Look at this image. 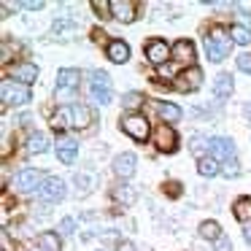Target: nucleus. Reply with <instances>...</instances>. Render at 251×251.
<instances>
[{"label": "nucleus", "instance_id": "f257e3e1", "mask_svg": "<svg viewBox=\"0 0 251 251\" xmlns=\"http://www.w3.org/2000/svg\"><path fill=\"white\" fill-rule=\"evenodd\" d=\"M89 100L98 105H108L114 100L111 92V76L105 71H92L89 73Z\"/></svg>", "mask_w": 251, "mask_h": 251}, {"label": "nucleus", "instance_id": "f03ea898", "mask_svg": "<svg viewBox=\"0 0 251 251\" xmlns=\"http://www.w3.org/2000/svg\"><path fill=\"white\" fill-rule=\"evenodd\" d=\"M229 49H232V38L222 27H216L211 35H205V54L211 62H222L229 54Z\"/></svg>", "mask_w": 251, "mask_h": 251}, {"label": "nucleus", "instance_id": "7ed1b4c3", "mask_svg": "<svg viewBox=\"0 0 251 251\" xmlns=\"http://www.w3.org/2000/svg\"><path fill=\"white\" fill-rule=\"evenodd\" d=\"M78 81H81V76H78L76 68H62V71L57 73V87H54L57 98L73 100L76 92H78Z\"/></svg>", "mask_w": 251, "mask_h": 251}, {"label": "nucleus", "instance_id": "20e7f679", "mask_svg": "<svg viewBox=\"0 0 251 251\" xmlns=\"http://www.w3.org/2000/svg\"><path fill=\"white\" fill-rule=\"evenodd\" d=\"M122 130H125L127 135L132 138V141H138V143H146L149 135H151L149 119H146L143 114H127L125 119H122Z\"/></svg>", "mask_w": 251, "mask_h": 251}, {"label": "nucleus", "instance_id": "39448f33", "mask_svg": "<svg viewBox=\"0 0 251 251\" xmlns=\"http://www.w3.org/2000/svg\"><path fill=\"white\" fill-rule=\"evenodd\" d=\"M0 95H3V103H6V105H25V103L33 100L30 87H27V84H19V81H3Z\"/></svg>", "mask_w": 251, "mask_h": 251}, {"label": "nucleus", "instance_id": "423d86ee", "mask_svg": "<svg viewBox=\"0 0 251 251\" xmlns=\"http://www.w3.org/2000/svg\"><path fill=\"white\" fill-rule=\"evenodd\" d=\"M208 154L224 165V162H229V159H235L238 149H235V141H232V138L213 135V138H208Z\"/></svg>", "mask_w": 251, "mask_h": 251}, {"label": "nucleus", "instance_id": "0eeeda50", "mask_svg": "<svg viewBox=\"0 0 251 251\" xmlns=\"http://www.w3.org/2000/svg\"><path fill=\"white\" fill-rule=\"evenodd\" d=\"M65 195H68L65 181H62V178H57V176H46V178H44V184H41V189H38V197L46 202V205L65 200Z\"/></svg>", "mask_w": 251, "mask_h": 251}, {"label": "nucleus", "instance_id": "6e6552de", "mask_svg": "<svg viewBox=\"0 0 251 251\" xmlns=\"http://www.w3.org/2000/svg\"><path fill=\"white\" fill-rule=\"evenodd\" d=\"M41 184H44V181H41V170H35V168H25V170H19V173L11 178V186L17 192H22V195L38 192Z\"/></svg>", "mask_w": 251, "mask_h": 251}, {"label": "nucleus", "instance_id": "1a4fd4ad", "mask_svg": "<svg viewBox=\"0 0 251 251\" xmlns=\"http://www.w3.org/2000/svg\"><path fill=\"white\" fill-rule=\"evenodd\" d=\"M173 87L178 89V92H195V89H200L202 87V71L197 65H192V68H186V71L176 73Z\"/></svg>", "mask_w": 251, "mask_h": 251}, {"label": "nucleus", "instance_id": "9d476101", "mask_svg": "<svg viewBox=\"0 0 251 251\" xmlns=\"http://www.w3.org/2000/svg\"><path fill=\"white\" fill-rule=\"evenodd\" d=\"M173 49H170L165 41H159V38H154V41H149L146 44V60L151 62V65H165L168 60H173Z\"/></svg>", "mask_w": 251, "mask_h": 251}, {"label": "nucleus", "instance_id": "9b49d317", "mask_svg": "<svg viewBox=\"0 0 251 251\" xmlns=\"http://www.w3.org/2000/svg\"><path fill=\"white\" fill-rule=\"evenodd\" d=\"M114 173L119 176V178H132L135 176V168H138V157L132 151H122L114 157Z\"/></svg>", "mask_w": 251, "mask_h": 251}, {"label": "nucleus", "instance_id": "f8f14e48", "mask_svg": "<svg viewBox=\"0 0 251 251\" xmlns=\"http://www.w3.org/2000/svg\"><path fill=\"white\" fill-rule=\"evenodd\" d=\"M111 17L122 25H130V22H135V17H138V6L130 3V0H114V3H111Z\"/></svg>", "mask_w": 251, "mask_h": 251}, {"label": "nucleus", "instance_id": "ddd939ff", "mask_svg": "<svg viewBox=\"0 0 251 251\" xmlns=\"http://www.w3.org/2000/svg\"><path fill=\"white\" fill-rule=\"evenodd\" d=\"M154 143H157V149H159V151H165V154L176 151V146H178V138H176V130H173L170 125L157 127V132H154Z\"/></svg>", "mask_w": 251, "mask_h": 251}, {"label": "nucleus", "instance_id": "4468645a", "mask_svg": "<svg viewBox=\"0 0 251 251\" xmlns=\"http://www.w3.org/2000/svg\"><path fill=\"white\" fill-rule=\"evenodd\" d=\"M73 184H76V197H87L98 186V176L89 170H78V173H73Z\"/></svg>", "mask_w": 251, "mask_h": 251}, {"label": "nucleus", "instance_id": "2eb2a0df", "mask_svg": "<svg viewBox=\"0 0 251 251\" xmlns=\"http://www.w3.org/2000/svg\"><path fill=\"white\" fill-rule=\"evenodd\" d=\"M105 57H108L111 62H116V65H125V62L130 60V46H127L122 38H114L108 46H105Z\"/></svg>", "mask_w": 251, "mask_h": 251}, {"label": "nucleus", "instance_id": "dca6fc26", "mask_svg": "<svg viewBox=\"0 0 251 251\" xmlns=\"http://www.w3.org/2000/svg\"><path fill=\"white\" fill-rule=\"evenodd\" d=\"M57 157H60V162L73 165L76 157H78V143L73 141V138H62V141H57Z\"/></svg>", "mask_w": 251, "mask_h": 251}, {"label": "nucleus", "instance_id": "f3484780", "mask_svg": "<svg viewBox=\"0 0 251 251\" xmlns=\"http://www.w3.org/2000/svg\"><path fill=\"white\" fill-rule=\"evenodd\" d=\"M11 78H17L19 84H33L38 78V68L33 62H19V65L11 68Z\"/></svg>", "mask_w": 251, "mask_h": 251}, {"label": "nucleus", "instance_id": "a211bd4d", "mask_svg": "<svg viewBox=\"0 0 251 251\" xmlns=\"http://www.w3.org/2000/svg\"><path fill=\"white\" fill-rule=\"evenodd\" d=\"M232 89H235L232 76H229V73H219L216 81H213V95H216L219 100H227L229 95H232Z\"/></svg>", "mask_w": 251, "mask_h": 251}, {"label": "nucleus", "instance_id": "6ab92c4d", "mask_svg": "<svg viewBox=\"0 0 251 251\" xmlns=\"http://www.w3.org/2000/svg\"><path fill=\"white\" fill-rule=\"evenodd\" d=\"M173 60H178V62H192L195 60V44L192 41H176L173 44Z\"/></svg>", "mask_w": 251, "mask_h": 251}, {"label": "nucleus", "instance_id": "aec40b11", "mask_svg": "<svg viewBox=\"0 0 251 251\" xmlns=\"http://www.w3.org/2000/svg\"><path fill=\"white\" fill-rule=\"evenodd\" d=\"M197 173L202 176V178H213V176L222 173V165H219V159H213L211 154L202 159H197Z\"/></svg>", "mask_w": 251, "mask_h": 251}, {"label": "nucleus", "instance_id": "412c9836", "mask_svg": "<svg viewBox=\"0 0 251 251\" xmlns=\"http://www.w3.org/2000/svg\"><path fill=\"white\" fill-rule=\"evenodd\" d=\"M51 125H54L57 130L76 127V125H73V105H62V108H57V114L51 116Z\"/></svg>", "mask_w": 251, "mask_h": 251}, {"label": "nucleus", "instance_id": "4be33fe9", "mask_svg": "<svg viewBox=\"0 0 251 251\" xmlns=\"http://www.w3.org/2000/svg\"><path fill=\"white\" fill-rule=\"evenodd\" d=\"M114 200L122 202V205H132V202L138 200V192L132 189L130 184H116L114 186Z\"/></svg>", "mask_w": 251, "mask_h": 251}, {"label": "nucleus", "instance_id": "5701e85b", "mask_svg": "<svg viewBox=\"0 0 251 251\" xmlns=\"http://www.w3.org/2000/svg\"><path fill=\"white\" fill-rule=\"evenodd\" d=\"M76 33V22H71V19H54V25H51V35L54 38H71V35Z\"/></svg>", "mask_w": 251, "mask_h": 251}, {"label": "nucleus", "instance_id": "b1692460", "mask_svg": "<svg viewBox=\"0 0 251 251\" xmlns=\"http://www.w3.org/2000/svg\"><path fill=\"white\" fill-rule=\"evenodd\" d=\"M27 151L30 154L49 151V135H46V132H33V135H30V141H27Z\"/></svg>", "mask_w": 251, "mask_h": 251}, {"label": "nucleus", "instance_id": "393cba45", "mask_svg": "<svg viewBox=\"0 0 251 251\" xmlns=\"http://www.w3.org/2000/svg\"><path fill=\"white\" fill-rule=\"evenodd\" d=\"M157 114L162 116V122L173 125V122H181V108L173 103H157Z\"/></svg>", "mask_w": 251, "mask_h": 251}, {"label": "nucleus", "instance_id": "a878e982", "mask_svg": "<svg viewBox=\"0 0 251 251\" xmlns=\"http://www.w3.org/2000/svg\"><path fill=\"white\" fill-rule=\"evenodd\" d=\"M89 122H92V111L81 103L73 105V125H76L78 130H84V127H89Z\"/></svg>", "mask_w": 251, "mask_h": 251}, {"label": "nucleus", "instance_id": "bb28decb", "mask_svg": "<svg viewBox=\"0 0 251 251\" xmlns=\"http://www.w3.org/2000/svg\"><path fill=\"white\" fill-rule=\"evenodd\" d=\"M235 219H238L240 224H249L251 222V200H249V197L235 200Z\"/></svg>", "mask_w": 251, "mask_h": 251}, {"label": "nucleus", "instance_id": "cd10ccee", "mask_svg": "<svg viewBox=\"0 0 251 251\" xmlns=\"http://www.w3.org/2000/svg\"><path fill=\"white\" fill-rule=\"evenodd\" d=\"M200 238H205V240H222L224 238V232H222V227H219L216 222H202L200 224Z\"/></svg>", "mask_w": 251, "mask_h": 251}, {"label": "nucleus", "instance_id": "c85d7f7f", "mask_svg": "<svg viewBox=\"0 0 251 251\" xmlns=\"http://www.w3.org/2000/svg\"><path fill=\"white\" fill-rule=\"evenodd\" d=\"M38 246L44 251H60V235L57 232H41L38 235Z\"/></svg>", "mask_w": 251, "mask_h": 251}, {"label": "nucleus", "instance_id": "c756f323", "mask_svg": "<svg viewBox=\"0 0 251 251\" xmlns=\"http://www.w3.org/2000/svg\"><path fill=\"white\" fill-rule=\"evenodd\" d=\"M229 38H232V44L249 46L251 44V30L240 27V25H232V27H229Z\"/></svg>", "mask_w": 251, "mask_h": 251}, {"label": "nucleus", "instance_id": "7c9ffc66", "mask_svg": "<svg viewBox=\"0 0 251 251\" xmlns=\"http://www.w3.org/2000/svg\"><path fill=\"white\" fill-rule=\"evenodd\" d=\"M122 105H125L130 114H135V108H141V105H143V95L141 92H127L125 98H122Z\"/></svg>", "mask_w": 251, "mask_h": 251}, {"label": "nucleus", "instance_id": "2f4dec72", "mask_svg": "<svg viewBox=\"0 0 251 251\" xmlns=\"http://www.w3.org/2000/svg\"><path fill=\"white\" fill-rule=\"evenodd\" d=\"M192 151L197 154V159H202V157H208V154H202V151H208V138H202V135H192Z\"/></svg>", "mask_w": 251, "mask_h": 251}, {"label": "nucleus", "instance_id": "473e14b6", "mask_svg": "<svg viewBox=\"0 0 251 251\" xmlns=\"http://www.w3.org/2000/svg\"><path fill=\"white\" fill-rule=\"evenodd\" d=\"M76 232V219L73 216H65L60 224H57V235H62V238H68V235Z\"/></svg>", "mask_w": 251, "mask_h": 251}, {"label": "nucleus", "instance_id": "72a5a7b5", "mask_svg": "<svg viewBox=\"0 0 251 251\" xmlns=\"http://www.w3.org/2000/svg\"><path fill=\"white\" fill-rule=\"evenodd\" d=\"M222 176H227V178H235V176H240L238 159H229V162H224V165H222Z\"/></svg>", "mask_w": 251, "mask_h": 251}, {"label": "nucleus", "instance_id": "f704fd0d", "mask_svg": "<svg viewBox=\"0 0 251 251\" xmlns=\"http://www.w3.org/2000/svg\"><path fill=\"white\" fill-rule=\"evenodd\" d=\"M92 8L98 11V17H100V19L111 17V3H105V0H92Z\"/></svg>", "mask_w": 251, "mask_h": 251}, {"label": "nucleus", "instance_id": "c9c22d12", "mask_svg": "<svg viewBox=\"0 0 251 251\" xmlns=\"http://www.w3.org/2000/svg\"><path fill=\"white\" fill-rule=\"evenodd\" d=\"M235 62H238V68L243 73H251V51H243V54L235 57Z\"/></svg>", "mask_w": 251, "mask_h": 251}, {"label": "nucleus", "instance_id": "e433bc0d", "mask_svg": "<svg viewBox=\"0 0 251 251\" xmlns=\"http://www.w3.org/2000/svg\"><path fill=\"white\" fill-rule=\"evenodd\" d=\"M14 8H25V11H41L44 3L41 0H25V3H14Z\"/></svg>", "mask_w": 251, "mask_h": 251}, {"label": "nucleus", "instance_id": "4c0bfd02", "mask_svg": "<svg viewBox=\"0 0 251 251\" xmlns=\"http://www.w3.org/2000/svg\"><path fill=\"white\" fill-rule=\"evenodd\" d=\"M238 25H240V27H246V30H251V14L238 11Z\"/></svg>", "mask_w": 251, "mask_h": 251}, {"label": "nucleus", "instance_id": "58836bf2", "mask_svg": "<svg viewBox=\"0 0 251 251\" xmlns=\"http://www.w3.org/2000/svg\"><path fill=\"white\" fill-rule=\"evenodd\" d=\"M216 251H232V240H229V238L216 240Z\"/></svg>", "mask_w": 251, "mask_h": 251}, {"label": "nucleus", "instance_id": "ea45409f", "mask_svg": "<svg viewBox=\"0 0 251 251\" xmlns=\"http://www.w3.org/2000/svg\"><path fill=\"white\" fill-rule=\"evenodd\" d=\"M116 251H135V246H132L130 240H119V243H116Z\"/></svg>", "mask_w": 251, "mask_h": 251}, {"label": "nucleus", "instance_id": "a19ab883", "mask_svg": "<svg viewBox=\"0 0 251 251\" xmlns=\"http://www.w3.org/2000/svg\"><path fill=\"white\" fill-rule=\"evenodd\" d=\"M243 238H246V243L251 246V222H249V224H243Z\"/></svg>", "mask_w": 251, "mask_h": 251}, {"label": "nucleus", "instance_id": "79ce46f5", "mask_svg": "<svg viewBox=\"0 0 251 251\" xmlns=\"http://www.w3.org/2000/svg\"><path fill=\"white\" fill-rule=\"evenodd\" d=\"M168 186H170V189H168V192H170V195H173V197H176V195H178V184H168Z\"/></svg>", "mask_w": 251, "mask_h": 251}, {"label": "nucleus", "instance_id": "37998d69", "mask_svg": "<svg viewBox=\"0 0 251 251\" xmlns=\"http://www.w3.org/2000/svg\"><path fill=\"white\" fill-rule=\"evenodd\" d=\"M246 116H249V122H251V103L246 105Z\"/></svg>", "mask_w": 251, "mask_h": 251}, {"label": "nucleus", "instance_id": "c03bdc74", "mask_svg": "<svg viewBox=\"0 0 251 251\" xmlns=\"http://www.w3.org/2000/svg\"><path fill=\"white\" fill-rule=\"evenodd\" d=\"M41 251H44V249H41Z\"/></svg>", "mask_w": 251, "mask_h": 251}]
</instances>
